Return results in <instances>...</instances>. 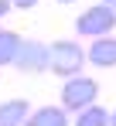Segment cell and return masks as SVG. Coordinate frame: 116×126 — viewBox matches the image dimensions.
Masks as SVG:
<instances>
[{"instance_id":"cell-12","label":"cell","mask_w":116,"mask_h":126,"mask_svg":"<svg viewBox=\"0 0 116 126\" xmlns=\"http://www.w3.org/2000/svg\"><path fill=\"white\" fill-rule=\"evenodd\" d=\"M102 7H106V10H113V14H116V0H102Z\"/></svg>"},{"instance_id":"cell-4","label":"cell","mask_w":116,"mask_h":126,"mask_svg":"<svg viewBox=\"0 0 116 126\" xmlns=\"http://www.w3.org/2000/svg\"><path fill=\"white\" fill-rule=\"evenodd\" d=\"M14 68L17 72H48V44L44 41H20V51L14 58Z\"/></svg>"},{"instance_id":"cell-2","label":"cell","mask_w":116,"mask_h":126,"mask_svg":"<svg viewBox=\"0 0 116 126\" xmlns=\"http://www.w3.org/2000/svg\"><path fill=\"white\" fill-rule=\"evenodd\" d=\"M99 99V82L89 75H72L61 85V109L65 112H78L85 106H92Z\"/></svg>"},{"instance_id":"cell-13","label":"cell","mask_w":116,"mask_h":126,"mask_svg":"<svg viewBox=\"0 0 116 126\" xmlns=\"http://www.w3.org/2000/svg\"><path fill=\"white\" fill-rule=\"evenodd\" d=\"M109 126H116V109H113V112H109Z\"/></svg>"},{"instance_id":"cell-14","label":"cell","mask_w":116,"mask_h":126,"mask_svg":"<svg viewBox=\"0 0 116 126\" xmlns=\"http://www.w3.org/2000/svg\"><path fill=\"white\" fill-rule=\"evenodd\" d=\"M58 3H72V0H58Z\"/></svg>"},{"instance_id":"cell-8","label":"cell","mask_w":116,"mask_h":126,"mask_svg":"<svg viewBox=\"0 0 116 126\" xmlns=\"http://www.w3.org/2000/svg\"><path fill=\"white\" fill-rule=\"evenodd\" d=\"M20 38L17 31H7V27H0V65H14V58H17L20 51Z\"/></svg>"},{"instance_id":"cell-9","label":"cell","mask_w":116,"mask_h":126,"mask_svg":"<svg viewBox=\"0 0 116 126\" xmlns=\"http://www.w3.org/2000/svg\"><path fill=\"white\" fill-rule=\"evenodd\" d=\"M78 119H72V126H109V112L102 109V106H85V109H78L75 112Z\"/></svg>"},{"instance_id":"cell-1","label":"cell","mask_w":116,"mask_h":126,"mask_svg":"<svg viewBox=\"0 0 116 126\" xmlns=\"http://www.w3.org/2000/svg\"><path fill=\"white\" fill-rule=\"evenodd\" d=\"M82 65H85V48L78 41H55L48 44V72L51 75H61V79H72V75H82Z\"/></svg>"},{"instance_id":"cell-11","label":"cell","mask_w":116,"mask_h":126,"mask_svg":"<svg viewBox=\"0 0 116 126\" xmlns=\"http://www.w3.org/2000/svg\"><path fill=\"white\" fill-rule=\"evenodd\" d=\"M7 14H10V3H7V0H0V21H3Z\"/></svg>"},{"instance_id":"cell-3","label":"cell","mask_w":116,"mask_h":126,"mask_svg":"<svg viewBox=\"0 0 116 126\" xmlns=\"http://www.w3.org/2000/svg\"><path fill=\"white\" fill-rule=\"evenodd\" d=\"M113 27H116V14L106 10L102 3L82 10L75 17V34L78 38H106V34H113Z\"/></svg>"},{"instance_id":"cell-6","label":"cell","mask_w":116,"mask_h":126,"mask_svg":"<svg viewBox=\"0 0 116 126\" xmlns=\"http://www.w3.org/2000/svg\"><path fill=\"white\" fill-rule=\"evenodd\" d=\"M24 126H72V119L61 106H41V109H31Z\"/></svg>"},{"instance_id":"cell-10","label":"cell","mask_w":116,"mask_h":126,"mask_svg":"<svg viewBox=\"0 0 116 126\" xmlns=\"http://www.w3.org/2000/svg\"><path fill=\"white\" fill-rule=\"evenodd\" d=\"M10 7H17V10H31V7H38V0H7Z\"/></svg>"},{"instance_id":"cell-5","label":"cell","mask_w":116,"mask_h":126,"mask_svg":"<svg viewBox=\"0 0 116 126\" xmlns=\"http://www.w3.org/2000/svg\"><path fill=\"white\" fill-rule=\"evenodd\" d=\"M85 62H92L96 68H116V38H92L89 51H85Z\"/></svg>"},{"instance_id":"cell-7","label":"cell","mask_w":116,"mask_h":126,"mask_svg":"<svg viewBox=\"0 0 116 126\" xmlns=\"http://www.w3.org/2000/svg\"><path fill=\"white\" fill-rule=\"evenodd\" d=\"M27 116H31V102H27V99L0 102V126H24Z\"/></svg>"}]
</instances>
